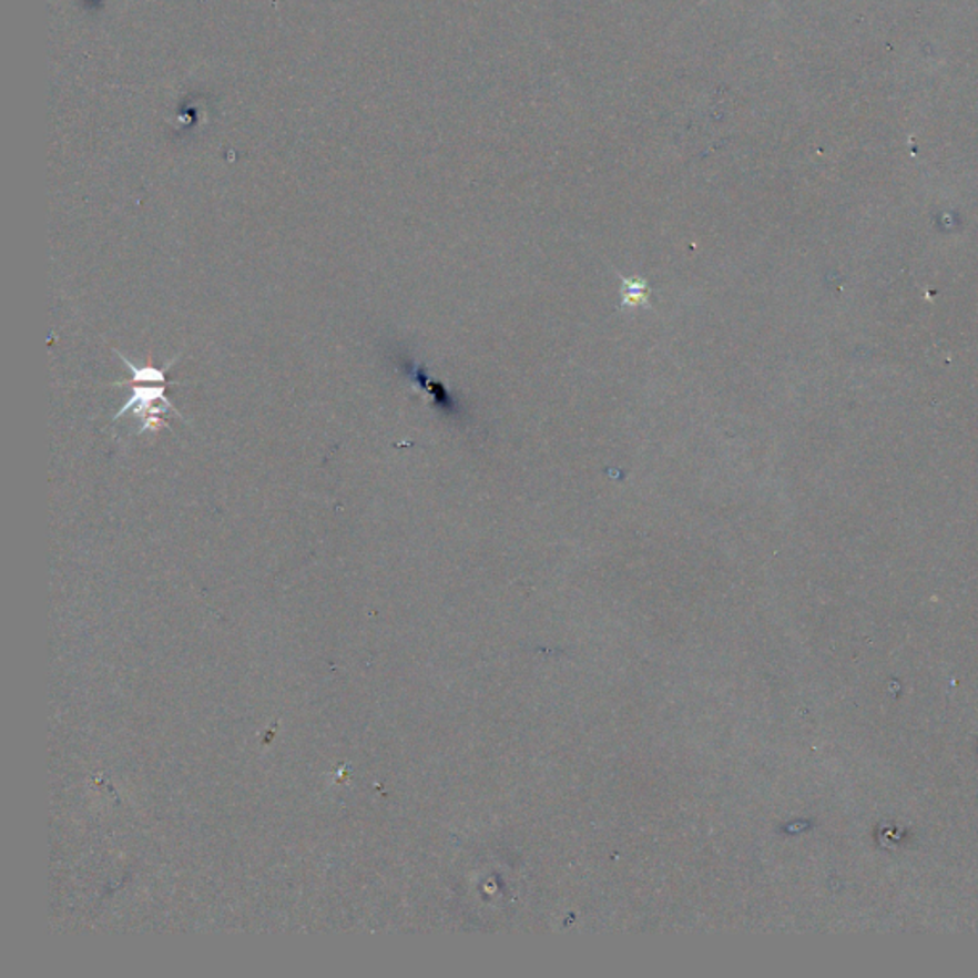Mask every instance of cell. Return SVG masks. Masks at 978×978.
<instances>
[{
    "instance_id": "6da1fadb",
    "label": "cell",
    "mask_w": 978,
    "mask_h": 978,
    "mask_svg": "<svg viewBox=\"0 0 978 978\" xmlns=\"http://www.w3.org/2000/svg\"><path fill=\"white\" fill-rule=\"evenodd\" d=\"M118 356L123 359L124 366L131 369L134 388H132L131 400L119 409L118 415L113 417V422H118L129 411H134V415H140L144 419V427L140 428V432H144L145 428L157 430V427H165V422H161L157 415L161 411H169L166 407H171L174 414L182 417V414L176 411V407L173 406V401L166 398V385H176V380L173 383V380L166 379V369L174 366L176 359H173L165 369H155V367L134 366L131 359L123 356L121 352H118Z\"/></svg>"
},
{
    "instance_id": "7a4b0ae2",
    "label": "cell",
    "mask_w": 978,
    "mask_h": 978,
    "mask_svg": "<svg viewBox=\"0 0 978 978\" xmlns=\"http://www.w3.org/2000/svg\"><path fill=\"white\" fill-rule=\"evenodd\" d=\"M621 282H623V287H621V308H625V306H650V300H648V283L641 277H631V279H625V277H621Z\"/></svg>"
},
{
    "instance_id": "3957f363",
    "label": "cell",
    "mask_w": 978,
    "mask_h": 978,
    "mask_svg": "<svg viewBox=\"0 0 978 978\" xmlns=\"http://www.w3.org/2000/svg\"><path fill=\"white\" fill-rule=\"evenodd\" d=\"M702 2H705V0H702Z\"/></svg>"
}]
</instances>
